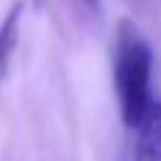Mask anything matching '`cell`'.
Here are the masks:
<instances>
[{
	"mask_svg": "<svg viewBox=\"0 0 161 161\" xmlns=\"http://www.w3.org/2000/svg\"><path fill=\"white\" fill-rule=\"evenodd\" d=\"M83 3H86V6H92V8H97V6H99V0H83Z\"/></svg>",
	"mask_w": 161,
	"mask_h": 161,
	"instance_id": "obj_4",
	"label": "cell"
},
{
	"mask_svg": "<svg viewBox=\"0 0 161 161\" xmlns=\"http://www.w3.org/2000/svg\"><path fill=\"white\" fill-rule=\"evenodd\" d=\"M32 3H35V8H40L43 3H46V0H32Z\"/></svg>",
	"mask_w": 161,
	"mask_h": 161,
	"instance_id": "obj_5",
	"label": "cell"
},
{
	"mask_svg": "<svg viewBox=\"0 0 161 161\" xmlns=\"http://www.w3.org/2000/svg\"><path fill=\"white\" fill-rule=\"evenodd\" d=\"M22 14H24V3L16 0V3L6 11L3 22H0V80L8 78L11 59H14V54H16L19 30H22Z\"/></svg>",
	"mask_w": 161,
	"mask_h": 161,
	"instance_id": "obj_3",
	"label": "cell"
},
{
	"mask_svg": "<svg viewBox=\"0 0 161 161\" xmlns=\"http://www.w3.org/2000/svg\"><path fill=\"white\" fill-rule=\"evenodd\" d=\"M134 161H161V102L153 99L134 126Z\"/></svg>",
	"mask_w": 161,
	"mask_h": 161,
	"instance_id": "obj_2",
	"label": "cell"
},
{
	"mask_svg": "<svg viewBox=\"0 0 161 161\" xmlns=\"http://www.w3.org/2000/svg\"><path fill=\"white\" fill-rule=\"evenodd\" d=\"M150 73H153V51H150L145 35L140 32L134 22L121 19L113 48V83L121 118L129 129L137 126L148 105L153 102Z\"/></svg>",
	"mask_w": 161,
	"mask_h": 161,
	"instance_id": "obj_1",
	"label": "cell"
}]
</instances>
